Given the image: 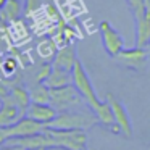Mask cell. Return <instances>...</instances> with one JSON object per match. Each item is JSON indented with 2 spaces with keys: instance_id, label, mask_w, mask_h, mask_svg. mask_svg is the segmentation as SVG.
Returning <instances> with one entry per match:
<instances>
[{
  "instance_id": "obj_23",
  "label": "cell",
  "mask_w": 150,
  "mask_h": 150,
  "mask_svg": "<svg viewBox=\"0 0 150 150\" xmlns=\"http://www.w3.org/2000/svg\"><path fill=\"white\" fill-rule=\"evenodd\" d=\"M10 95V92H8V89H7V86L4 84V82H0V98L4 100L5 97H8Z\"/></svg>"
},
{
  "instance_id": "obj_3",
  "label": "cell",
  "mask_w": 150,
  "mask_h": 150,
  "mask_svg": "<svg viewBox=\"0 0 150 150\" xmlns=\"http://www.w3.org/2000/svg\"><path fill=\"white\" fill-rule=\"evenodd\" d=\"M47 134L52 137L53 147L63 150H84L87 149V134L86 131H66L47 127Z\"/></svg>"
},
{
  "instance_id": "obj_30",
  "label": "cell",
  "mask_w": 150,
  "mask_h": 150,
  "mask_svg": "<svg viewBox=\"0 0 150 150\" xmlns=\"http://www.w3.org/2000/svg\"><path fill=\"white\" fill-rule=\"evenodd\" d=\"M84 150H87V149H84Z\"/></svg>"
},
{
  "instance_id": "obj_27",
  "label": "cell",
  "mask_w": 150,
  "mask_h": 150,
  "mask_svg": "<svg viewBox=\"0 0 150 150\" xmlns=\"http://www.w3.org/2000/svg\"><path fill=\"white\" fill-rule=\"evenodd\" d=\"M145 7H147V10H150V0H145Z\"/></svg>"
},
{
  "instance_id": "obj_16",
  "label": "cell",
  "mask_w": 150,
  "mask_h": 150,
  "mask_svg": "<svg viewBox=\"0 0 150 150\" xmlns=\"http://www.w3.org/2000/svg\"><path fill=\"white\" fill-rule=\"evenodd\" d=\"M23 10H24L23 0H8L7 5L0 10V20L4 23H13V21L20 20Z\"/></svg>"
},
{
  "instance_id": "obj_25",
  "label": "cell",
  "mask_w": 150,
  "mask_h": 150,
  "mask_svg": "<svg viewBox=\"0 0 150 150\" xmlns=\"http://www.w3.org/2000/svg\"><path fill=\"white\" fill-rule=\"evenodd\" d=\"M2 145H5V137H4V134H2V127H0V147Z\"/></svg>"
},
{
  "instance_id": "obj_19",
  "label": "cell",
  "mask_w": 150,
  "mask_h": 150,
  "mask_svg": "<svg viewBox=\"0 0 150 150\" xmlns=\"http://www.w3.org/2000/svg\"><path fill=\"white\" fill-rule=\"evenodd\" d=\"M127 7H129L131 13H132L134 20H137V18L144 16L147 11V7H145V0H126Z\"/></svg>"
},
{
  "instance_id": "obj_10",
  "label": "cell",
  "mask_w": 150,
  "mask_h": 150,
  "mask_svg": "<svg viewBox=\"0 0 150 150\" xmlns=\"http://www.w3.org/2000/svg\"><path fill=\"white\" fill-rule=\"evenodd\" d=\"M78 60L79 58H78V55H76V47L73 45V44H69V45H65V47H62V49H58V52H57L55 58H53V62H52V66L71 73Z\"/></svg>"
},
{
  "instance_id": "obj_14",
  "label": "cell",
  "mask_w": 150,
  "mask_h": 150,
  "mask_svg": "<svg viewBox=\"0 0 150 150\" xmlns=\"http://www.w3.org/2000/svg\"><path fill=\"white\" fill-rule=\"evenodd\" d=\"M10 97H11V100L15 102V105L18 107V110H20L21 118H24L26 113H28V108H29L31 103H33V102H31L29 91L24 89L23 86H15V87L10 91Z\"/></svg>"
},
{
  "instance_id": "obj_12",
  "label": "cell",
  "mask_w": 150,
  "mask_h": 150,
  "mask_svg": "<svg viewBox=\"0 0 150 150\" xmlns=\"http://www.w3.org/2000/svg\"><path fill=\"white\" fill-rule=\"evenodd\" d=\"M18 120H21V113L8 95L2 100V107H0V127H10Z\"/></svg>"
},
{
  "instance_id": "obj_6",
  "label": "cell",
  "mask_w": 150,
  "mask_h": 150,
  "mask_svg": "<svg viewBox=\"0 0 150 150\" xmlns=\"http://www.w3.org/2000/svg\"><path fill=\"white\" fill-rule=\"evenodd\" d=\"M5 144L15 147V149H18V150H50V149H55V147H53L52 137L47 134V131L39 132V134H34V136H28V137L10 139Z\"/></svg>"
},
{
  "instance_id": "obj_18",
  "label": "cell",
  "mask_w": 150,
  "mask_h": 150,
  "mask_svg": "<svg viewBox=\"0 0 150 150\" xmlns=\"http://www.w3.org/2000/svg\"><path fill=\"white\" fill-rule=\"evenodd\" d=\"M31 102L40 105H50V89L45 84H36L29 91Z\"/></svg>"
},
{
  "instance_id": "obj_1",
  "label": "cell",
  "mask_w": 150,
  "mask_h": 150,
  "mask_svg": "<svg viewBox=\"0 0 150 150\" xmlns=\"http://www.w3.org/2000/svg\"><path fill=\"white\" fill-rule=\"evenodd\" d=\"M71 74H73V86L78 89V92L82 95L84 102L91 107V110L95 113V111L102 107L103 102L98 98L97 92H95V89H94V84L91 82V78H89V74H87V71H86V68H84V65H82L81 60L76 62Z\"/></svg>"
},
{
  "instance_id": "obj_24",
  "label": "cell",
  "mask_w": 150,
  "mask_h": 150,
  "mask_svg": "<svg viewBox=\"0 0 150 150\" xmlns=\"http://www.w3.org/2000/svg\"><path fill=\"white\" fill-rule=\"evenodd\" d=\"M0 150H18V149H15V147L7 145V144H5V145H2V147H0Z\"/></svg>"
},
{
  "instance_id": "obj_21",
  "label": "cell",
  "mask_w": 150,
  "mask_h": 150,
  "mask_svg": "<svg viewBox=\"0 0 150 150\" xmlns=\"http://www.w3.org/2000/svg\"><path fill=\"white\" fill-rule=\"evenodd\" d=\"M40 7H42V0H24V11L28 16H33L34 13H37Z\"/></svg>"
},
{
  "instance_id": "obj_2",
  "label": "cell",
  "mask_w": 150,
  "mask_h": 150,
  "mask_svg": "<svg viewBox=\"0 0 150 150\" xmlns=\"http://www.w3.org/2000/svg\"><path fill=\"white\" fill-rule=\"evenodd\" d=\"M97 123L94 113L86 111H63L58 113L57 118L47 127L52 129H66V131H86Z\"/></svg>"
},
{
  "instance_id": "obj_9",
  "label": "cell",
  "mask_w": 150,
  "mask_h": 150,
  "mask_svg": "<svg viewBox=\"0 0 150 150\" xmlns=\"http://www.w3.org/2000/svg\"><path fill=\"white\" fill-rule=\"evenodd\" d=\"M107 100H108V103H110L111 110H113L115 123H116L118 127L121 129V134H124L127 139H131V137H132V123H131V118H129V113H127L126 107H124L113 94H108Z\"/></svg>"
},
{
  "instance_id": "obj_11",
  "label": "cell",
  "mask_w": 150,
  "mask_h": 150,
  "mask_svg": "<svg viewBox=\"0 0 150 150\" xmlns=\"http://www.w3.org/2000/svg\"><path fill=\"white\" fill-rule=\"evenodd\" d=\"M58 111L52 107V105H40V103H31V107L28 108L26 116L31 120L42 123L44 126H49L53 120L57 118Z\"/></svg>"
},
{
  "instance_id": "obj_17",
  "label": "cell",
  "mask_w": 150,
  "mask_h": 150,
  "mask_svg": "<svg viewBox=\"0 0 150 150\" xmlns=\"http://www.w3.org/2000/svg\"><path fill=\"white\" fill-rule=\"evenodd\" d=\"M36 50H37V55H39L42 60H45V62H50V60H52L53 62L57 52H58V45H57L55 40L50 37V39H42L40 40V42L37 44Z\"/></svg>"
},
{
  "instance_id": "obj_7",
  "label": "cell",
  "mask_w": 150,
  "mask_h": 150,
  "mask_svg": "<svg viewBox=\"0 0 150 150\" xmlns=\"http://www.w3.org/2000/svg\"><path fill=\"white\" fill-rule=\"evenodd\" d=\"M100 36H102V44H103L105 52L110 57H118L121 50H124V39L113 26L110 21H102L100 26Z\"/></svg>"
},
{
  "instance_id": "obj_28",
  "label": "cell",
  "mask_w": 150,
  "mask_h": 150,
  "mask_svg": "<svg viewBox=\"0 0 150 150\" xmlns=\"http://www.w3.org/2000/svg\"><path fill=\"white\" fill-rule=\"evenodd\" d=\"M4 60H5V58H4L2 55H0V68H2V65H4Z\"/></svg>"
},
{
  "instance_id": "obj_13",
  "label": "cell",
  "mask_w": 150,
  "mask_h": 150,
  "mask_svg": "<svg viewBox=\"0 0 150 150\" xmlns=\"http://www.w3.org/2000/svg\"><path fill=\"white\" fill-rule=\"evenodd\" d=\"M134 23H136V47L149 49V45H150V10H147L144 16L134 20Z\"/></svg>"
},
{
  "instance_id": "obj_4",
  "label": "cell",
  "mask_w": 150,
  "mask_h": 150,
  "mask_svg": "<svg viewBox=\"0 0 150 150\" xmlns=\"http://www.w3.org/2000/svg\"><path fill=\"white\" fill-rule=\"evenodd\" d=\"M82 95L78 92L74 86H66L60 89H50V105L58 113L71 111L74 107H79L82 103Z\"/></svg>"
},
{
  "instance_id": "obj_29",
  "label": "cell",
  "mask_w": 150,
  "mask_h": 150,
  "mask_svg": "<svg viewBox=\"0 0 150 150\" xmlns=\"http://www.w3.org/2000/svg\"><path fill=\"white\" fill-rule=\"evenodd\" d=\"M147 50H149V52H150V45H149V49H147Z\"/></svg>"
},
{
  "instance_id": "obj_20",
  "label": "cell",
  "mask_w": 150,
  "mask_h": 150,
  "mask_svg": "<svg viewBox=\"0 0 150 150\" xmlns=\"http://www.w3.org/2000/svg\"><path fill=\"white\" fill-rule=\"evenodd\" d=\"M2 71H4L5 76H11L15 74V71L18 69V62L16 58H13V57H7V58L4 60V65H2Z\"/></svg>"
},
{
  "instance_id": "obj_5",
  "label": "cell",
  "mask_w": 150,
  "mask_h": 150,
  "mask_svg": "<svg viewBox=\"0 0 150 150\" xmlns=\"http://www.w3.org/2000/svg\"><path fill=\"white\" fill-rule=\"evenodd\" d=\"M47 126H44L42 123L31 120V118L24 116L21 120H18L13 126L10 127H2V134L5 137V142L10 139H16V137H28V136H34V134L44 132Z\"/></svg>"
},
{
  "instance_id": "obj_26",
  "label": "cell",
  "mask_w": 150,
  "mask_h": 150,
  "mask_svg": "<svg viewBox=\"0 0 150 150\" xmlns=\"http://www.w3.org/2000/svg\"><path fill=\"white\" fill-rule=\"evenodd\" d=\"M7 2H8V0H0V10H2V8L7 5Z\"/></svg>"
},
{
  "instance_id": "obj_8",
  "label": "cell",
  "mask_w": 150,
  "mask_h": 150,
  "mask_svg": "<svg viewBox=\"0 0 150 150\" xmlns=\"http://www.w3.org/2000/svg\"><path fill=\"white\" fill-rule=\"evenodd\" d=\"M147 52H149L147 49H139V47L124 49L120 52L118 57H115V60L124 68L134 69V71H142L147 66V57H149Z\"/></svg>"
},
{
  "instance_id": "obj_22",
  "label": "cell",
  "mask_w": 150,
  "mask_h": 150,
  "mask_svg": "<svg viewBox=\"0 0 150 150\" xmlns=\"http://www.w3.org/2000/svg\"><path fill=\"white\" fill-rule=\"evenodd\" d=\"M52 69H53L52 63H44L42 68H40L39 73H37V78H36V79H37V84H44V82H45V79L50 76Z\"/></svg>"
},
{
  "instance_id": "obj_15",
  "label": "cell",
  "mask_w": 150,
  "mask_h": 150,
  "mask_svg": "<svg viewBox=\"0 0 150 150\" xmlns=\"http://www.w3.org/2000/svg\"><path fill=\"white\" fill-rule=\"evenodd\" d=\"M44 84L49 89H60V87H66V86L73 84V74L69 71H65V69L60 68H53L50 76L45 79Z\"/></svg>"
}]
</instances>
